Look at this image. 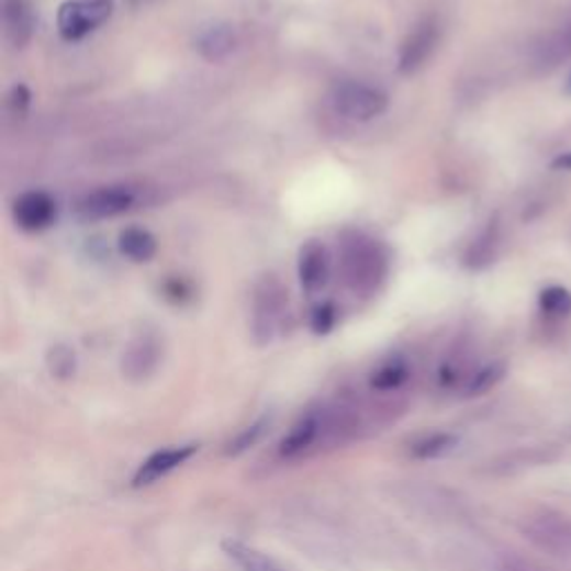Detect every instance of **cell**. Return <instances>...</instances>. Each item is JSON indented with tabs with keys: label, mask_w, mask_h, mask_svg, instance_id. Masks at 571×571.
<instances>
[{
	"label": "cell",
	"mask_w": 571,
	"mask_h": 571,
	"mask_svg": "<svg viewBox=\"0 0 571 571\" xmlns=\"http://www.w3.org/2000/svg\"><path fill=\"white\" fill-rule=\"evenodd\" d=\"M339 266L352 293L373 295L389 275V253L367 233L346 231L339 237Z\"/></svg>",
	"instance_id": "1"
},
{
	"label": "cell",
	"mask_w": 571,
	"mask_h": 571,
	"mask_svg": "<svg viewBox=\"0 0 571 571\" xmlns=\"http://www.w3.org/2000/svg\"><path fill=\"white\" fill-rule=\"evenodd\" d=\"M112 12V0H67V3L60 5L56 16L58 34L71 43L81 41L105 25Z\"/></svg>",
	"instance_id": "2"
},
{
	"label": "cell",
	"mask_w": 571,
	"mask_h": 571,
	"mask_svg": "<svg viewBox=\"0 0 571 571\" xmlns=\"http://www.w3.org/2000/svg\"><path fill=\"white\" fill-rule=\"evenodd\" d=\"M331 103L337 114L352 119V121H371L389 108V97L360 81H342L331 92Z\"/></svg>",
	"instance_id": "3"
},
{
	"label": "cell",
	"mask_w": 571,
	"mask_h": 571,
	"mask_svg": "<svg viewBox=\"0 0 571 571\" xmlns=\"http://www.w3.org/2000/svg\"><path fill=\"white\" fill-rule=\"evenodd\" d=\"M286 304H289V298H286L283 286L277 277L266 275L255 289V313H253V333L257 337L259 344H266L272 339V335L277 333L281 317L286 313Z\"/></svg>",
	"instance_id": "4"
},
{
	"label": "cell",
	"mask_w": 571,
	"mask_h": 571,
	"mask_svg": "<svg viewBox=\"0 0 571 571\" xmlns=\"http://www.w3.org/2000/svg\"><path fill=\"white\" fill-rule=\"evenodd\" d=\"M136 201H138V194L134 188L105 186V188L83 194L77 201L75 212H77V217L83 222H101V220L119 217V214L132 210L136 205Z\"/></svg>",
	"instance_id": "5"
},
{
	"label": "cell",
	"mask_w": 571,
	"mask_h": 571,
	"mask_svg": "<svg viewBox=\"0 0 571 571\" xmlns=\"http://www.w3.org/2000/svg\"><path fill=\"white\" fill-rule=\"evenodd\" d=\"M440 41V25L436 19H424L413 27V32L404 38L400 47V71L402 75H413L428 58H432L436 45Z\"/></svg>",
	"instance_id": "6"
},
{
	"label": "cell",
	"mask_w": 571,
	"mask_h": 571,
	"mask_svg": "<svg viewBox=\"0 0 571 571\" xmlns=\"http://www.w3.org/2000/svg\"><path fill=\"white\" fill-rule=\"evenodd\" d=\"M14 220L27 233L45 231L56 222V201L43 190L25 192L14 203Z\"/></svg>",
	"instance_id": "7"
},
{
	"label": "cell",
	"mask_w": 571,
	"mask_h": 571,
	"mask_svg": "<svg viewBox=\"0 0 571 571\" xmlns=\"http://www.w3.org/2000/svg\"><path fill=\"white\" fill-rule=\"evenodd\" d=\"M194 454H197V447H194V445L157 451V454H153L146 462H143V464L136 469L132 484H134V486H150V484L164 480L166 475H170V473H172L175 469H179L181 464H186Z\"/></svg>",
	"instance_id": "8"
},
{
	"label": "cell",
	"mask_w": 571,
	"mask_h": 571,
	"mask_svg": "<svg viewBox=\"0 0 571 571\" xmlns=\"http://www.w3.org/2000/svg\"><path fill=\"white\" fill-rule=\"evenodd\" d=\"M300 281L306 295H317L328 281V253L320 242H309L300 250Z\"/></svg>",
	"instance_id": "9"
},
{
	"label": "cell",
	"mask_w": 571,
	"mask_h": 571,
	"mask_svg": "<svg viewBox=\"0 0 571 571\" xmlns=\"http://www.w3.org/2000/svg\"><path fill=\"white\" fill-rule=\"evenodd\" d=\"M159 357L161 350L157 339L150 335H141L130 344V348L123 355V371L132 380H143L157 369Z\"/></svg>",
	"instance_id": "10"
},
{
	"label": "cell",
	"mask_w": 571,
	"mask_h": 571,
	"mask_svg": "<svg viewBox=\"0 0 571 571\" xmlns=\"http://www.w3.org/2000/svg\"><path fill=\"white\" fill-rule=\"evenodd\" d=\"M194 45L205 60L220 63L237 49V32L228 23H214L197 34Z\"/></svg>",
	"instance_id": "11"
},
{
	"label": "cell",
	"mask_w": 571,
	"mask_h": 571,
	"mask_svg": "<svg viewBox=\"0 0 571 571\" xmlns=\"http://www.w3.org/2000/svg\"><path fill=\"white\" fill-rule=\"evenodd\" d=\"M5 34L14 47H25L34 36V8L30 0H3Z\"/></svg>",
	"instance_id": "12"
},
{
	"label": "cell",
	"mask_w": 571,
	"mask_h": 571,
	"mask_svg": "<svg viewBox=\"0 0 571 571\" xmlns=\"http://www.w3.org/2000/svg\"><path fill=\"white\" fill-rule=\"evenodd\" d=\"M157 239L146 228H125L119 235V250L123 257H127L134 264H146L153 261L157 255Z\"/></svg>",
	"instance_id": "13"
},
{
	"label": "cell",
	"mask_w": 571,
	"mask_h": 571,
	"mask_svg": "<svg viewBox=\"0 0 571 571\" xmlns=\"http://www.w3.org/2000/svg\"><path fill=\"white\" fill-rule=\"evenodd\" d=\"M224 551L242 571H286L272 558H268L266 553H261L255 547H248L239 540H226Z\"/></svg>",
	"instance_id": "14"
},
{
	"label": "cell",
	"mask_w": 571,
	"mask_h": 571,
	"mask_svg": "<svg viewBox=\"0 0 571 571\" xmlns=\"http://www.w3.org/2000/svg\"><path fill=\"white\" fill-rule=\"evenodd\" d=\"M408 378V365L402 357H391L384 365L378 367V371L371 376V387L380 393L398 391Z\"/></svg>",
	"instance_id": "15"
},
{
	"label": "cell",
	"mask_w": 571,
	"mask_h": 571,
	"mask_svg": "<svg viewBox=\"0 0 571 571\" xmlns=\"http://www.w3.org/2000/svg\"><path fill=\"white\" fill-rule=\"evenodd\" d=\"M540 309L549 315H569L571 313V293L560 286H551L540 293Z\"/></svg>",
	"instance_id": "16"
},
{
	"label": "cell",
	"mask_w": 571,
	"mask_h": 571,
	"mask_svg": "<svg viewBox=\"0 0 571 571\" xmlns=\"http://www.w3.org/2000/svg\"><path fill=\"white\" fill-rule=\"evenodd\" d=\"M49 369L58 378L71 376V373H75V352H71L67 346L52 348V352H49Z\"/></svg>",
	"instance_id": "17"
},
{
	"label": "cell",
	"mask_w": 571,
	"mask_h": 571,
	"mask_svg": "<svg viewBox=\"0 0 571 571\" xmlns=\"http://www.w3.org/2000/svg\"><path fill=\"white\" fill-rule=\"evenodd\" d=\"M454 445H456V438H451V436H443V434L432 436V438H426L424 443L415 445V456L417 458H438V456L447 454Z\"/></svg>",
	"instance_id": "18"
},
{
	"label": "cell",
	"mask_w": 571,
	"mask_h": 571,
	"mask_svg": "<svg viewBox=\"0 0 571 571\" xmlns=\"http://www.w3.org/2000/svg\"><path fill=\"white\" fill-rule=\"evenodd\" d=\"M337 322V311L333 304H322L313 311V317H311V326L317 335H324L328 333Z\"/></svg>",
	"instance_id": "19"
},
{
	"label": "cell",
	"mask_w": 571,
	"mask_h": 571,
	"mask_svg": "<svg viewBox=\"0 0 571 571\" xmlns=\"http://www.w3.org/2000/svg\"><path fill=\"white\" fill-rule=\"evenodd\" d=\"M164 293H166L168 300H172V302H177V304H181L183 300H188V298L192 295L190 283H188L186 279H181V277L168 279V281L164 283Z\"/></svg>",
	"instance_id": "20"
},
{
	"label": "cell",
	"mask_w": 571,
	"mask_h": 571,
	"mask_svg": "<svg viewBox=\"0 0 571 571\" xmlns=\"http://www.w3.org/2000/svg\"><path fill=\"white\" fill-rule=\"evenodd\" d=\"M500 376H503V367H497V365L486 367L484 371H480V373L473 378V382H471V391H473V393L486 391L489 387H493V382L500 380Z\"/></svg>",
	"instance_id": "21"
},
{
	"label": "cell",
	"mask_w": 571,
	"mask_h": 571,
	"mask_svg": "<svg viewBox=\"0 0 571 571\" xmlns=\"http://www.w3.org/2000/svg\"><path fill=\"white\" fill-rule=\"evenodd\" d=\"M30 101H32V94L25 86H14L8 97V103L16 114H25V110L30 108Z\"/></svg>",
	"instance_id": "22"
},
{
	"label": "cell",
	"mask_w": 571,
	"mask_h": 571,
	"mask_svg": "<svg viewBox=\"0 0 571 571\" xmlns=\"http://www.w3.org/2000/svg\"><path fill=\"white\" fill-rule=\"evenodd\" d=\"M261 426H264V422L248 426L246 432H244V434H242V436L235 440V447H231V454H239V451L248 449L250 445H255V443H257V438L261 436Z\"/></svg>",
	"instance_id": "23"
},
{
	"label": "cell",
	"mask_w": 571,
	"mask_h": 571,
	"mask_svg": "<svg viewBox=\"0 0 571 571\" xmlns=\"http://www.w3.org/2000/svg\"><path fill=\"white\" fill-rule=\"evenodd\" d=\"M553 168H564V170H571V153L564 155V157H558L553 161Z\"/></svg>",
	"instance_id": "24"
},
{
	"label": "cell",
	"mask_w": 571,
	"mask_h": 571,
	"mask_svg": "<svg viewBox=\"0 0 571 571\" xmlns=\"http://www.w3.org/2000/svg\"><path fill=\"white\" fill-rule=\"evenodd\" d=\"M564 92L571 97V75H569V79H567V86H564Z\"/></svg>",
	"instance_id": "25"
}]
</instances>
